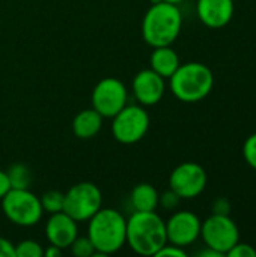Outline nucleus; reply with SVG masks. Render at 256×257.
I'll use <instances>...</instances> for the list:
<instances>
[{"mask_svg":"<svg viewBox=\"0 0 256 257\" xmlns=\"http://www.w3.org/2000/svg\"><path fill=\"white\" fill-rule=\"evenodd\" d=\"M69 250H71V254L75 257H92L95 256V247L94 244L91 242V239L86 236H77L72 244L69 245Z\"/></svg>","mask_w":256,"mask_h":257,"instance_id":"aec40b11","label":"nucleus"},{"mask_svg":"<svg viewBox=\"0 0 256 257\" xmlns=\"http://www.w3.org/2000/svg\"><path fill=\"white\" fill-rule=\"evenodd\" d=\"M213 214L217 215H229L231 214V202L226 197H219L213 203Z\"/></svg>","mask_w":256,"mask_h":257,"instance_id":"a878e982","label":"nucleus"},{"mask_svg":"<svg viewBox=\"0 0 256 257\" xmlns=\"http://www.w3.org/2000/svg\"><path fill=\"white\" fill-rule=\"evenodd\" d=\"M196 12L201 23L210 29H222L234 17V0H198Z\"/></svg>","mask_w":256,"mask_h":257,"instance_id":"4468645a","label":"nucleus"},{"mask_svg":"<svg viewBox=\"0 0 256 257\" xmlns=\"http://www.w3.org/2000/svg\"><path fill=\"white\" fill-rule=\"evenodd\" d=\"M166 223L167 242L178 247H189L201 236L202 221L190 211H177Z\"/></svg>","mask_w":256,"mask_h":257,"instance_id":"9b49d317","label":"nucleus"},{"mask_svg":"<svg viewBox=\"0 0 256 257\" xmlns=\"http://www.w3.org/2000/svg\"><path fill=\"white\" fill-rule=\"evenodd\" d=\"M8 179H9V184H11V188H29L30 184H32V173L29 170L27 166L21 164V163H17V164H12L8 172Z\"/></svg>","mask_w":256,"mask_h":257,"instance_id":"a211bd4d","label":"nucleus"},{"mask_svg":"<svg viewBox=\"0 0 256 257\" xmlns=\"http://www.w3.org/2000/svg\"><path fill=\"white\" fill-rule=\"evenodd\" d=\"M199 257H223V254H220L219 251H216V250H213V248H210V247H207L205 250H202V251H199Z\"/></svg>","mask_w":256,"mask_h":257,"instance_id":"c756f323","label":"nucleus"},{"mask_svg":"<svg viewBox=\"0 0 256 257\" xmlns=\"http://www.w3.org/2000/svg\"><path fill=\"white\" fill-rule=\"evenodd\" d=\"M228 257H256V250L250 244H244V242H237L228 253Z\"/></svg>","mask_w":256,"mask_h":257,"instance_id":"b1692460","label":"nucleus"},{"mask_svg":"<svg viewBox=\"0 0 256 257\" xmlns=\"http://www.w3.org/2000/svg\"><path fill=\"white\" fill-rule=\"evenodd\" d=\"M103 119L104 117L95 108L81 110L80 113H77V116L72 120V131L81 140L92 139L101 131Z\"/></svg>","mask_w":256,"mask_h":257,"instance_id":"dca6fc26","label":"nucleus"},{"mask_svg":"<svg viewBox=\"0 0 256 257\" xmlns=\"http://www.w3.org/2000/svg\"><path fill=\"white\" fill-rule=\"evenodd\" d=\"M63 197H65V194L60 193V191H57V190L45 191V193L39 197L44 212L56 214V212L63 211Z\"/></svg>","mask_w":256,"mask_h":257,"instance_id":"6ab92c4d","label":"nucleus"},{"mask_svg":"<svg viewBox=\"0 0 256 257\" xmlns=\"http://www.w3.org/2000/svg\"><path fill=\"white\" fill-rule=\"evenodd\" d=\"M158 191L154 185L142 182L136 185L130 194V203L134 208V211L149 212L155 211L158 208Z\"/></svg>","mask_w":256,"mask_h":257,"instance_id":"f3484780","label":"nucleus"},{"mask_svg":"<svg viewBox=\"0 0 256 257\" xmlns=\"http://www.w3.org/2000/svg\"><path fill=\"white\" fill-rule=\"evenodd\" d=\"M60 251H62V250H60L59 247H56V245H51V244H50V247L44 250V257H56L60 254Z\"/></svg>","mask_w":256,"mask_h":257,"instance_id":"c85d7f7f","label":"nucleus"},{"mask_svg":"<svg viewBox=\"0 0 256 257\" xmlns=\"http://www.w3.org/2000/svg\"><path fill=\"white\" fill-rule=\"evenodd\" d=\"M164 78L151 68L142 69L140 72L136 74L133 80V95L137 99V102L143 107L158 104L164 95Z\"/></svg>","mask_w":256,"mask_h":257,"instance_id":"f8f14e48","label":"nucleus"},{"mask_svg":"<svg viewBox=\"0 0 256 257\" xmlns=\"http://www.w3.org/2000/svg\"><path fill=\"white\" fill-rule=\"evenodd\" d=\"M149 63H151V69L155 71L163 78H170L172 74L181 65L177 51L170 45L155 47L154 51H152V54H151Z\"/></svg>","mask_w":256,"mask_h":257,"instance_id":"2eb2a0df","label":"nucleus"},{"mask_svg":"<svg viewBox=\"0 0 256 257\" xmlns=\"http://www.w3.org/2000/svg\"><path fill=\"white\" fill-rule=\"evenodd\" d=\"M127 87L115 77L103 78L92 90V108H95L103 117H113L127 105Z\"/></svg>","mask_w":256,"mask_h":257,"instance_id":"1a4fd4ad","label":"nucleus"},{"mask_svg":"<svg viewBox=\"0 0 256 257\" xmlns=\"http://www.w3.org/2000/svg\"><path fill=\"white\" fill-rule=\"evenodd\" d=\"M207 181L205 169L198 163L187 161L174 169L169 178V188L181 199H195L204 193Z\"/></svg>","mask_w":256,"mask_h":257,"instance_id":"9d476101","label":"nucleus"},{"mask_svg":"<svg viewBox=\"0 0 256 257\" xmlns=\"http://www.w3.org/2000/svg\"><path fill=\"white\" fill-rule=\"evenodd\" d=\"M172 93L183 102H199L207 98L214 86L213 71L201 62H189L178 66L169 78Z\"/></svg>","mask_w":256,"mask_h":257,"instance_id":"20e7f679","label":"nucleus"},{"mask_svg":"<svg viewBox=\"0 0 256 257\" xmlns=\"http://www.w3.org/2000/svg\"><path fill=\"white\" fill-rule=\"evenodd\" d=\"M243 157H244V161L253 170H256V133L246 139L243 145Z\"/></svg>","mask_w":256,"mask_h":257,"instance_id":"4be33fe9","label":"nucleus"},{"mask_svg":"<svg viewBox=\"0 0 256 257\" xmlns=\"http://www.w3.org/2000/svg\"><path fill=\"white\" fill-rule=\"evenodd\" d=\"M201 238L205 245L226 256V253L240 241V232L229 215L213 214L201 226Z\"/></svg>","mask_w":256,"mask_h":257,"instance_id":"6e6552de","label":"nucleus"},{"mask_svg":"<svg viewBox=\"0 0 256 257\" xmlns=\"http://www.w3.org/2000/svg\"><path fill=\"white\" fill-rule=\"evenodd\" d=\"M127 236V220L110 208H101L88 226V238L95 247V256L113 254L122 248Z\"/></svg>","mask_w":256,"mask_h":257,"instance_id":"7ed1b4c3","label":"nucleus"},{"mask_svg":"<svg viewBox=\"0 0 256 257\" xmlns=\"http://www.w3.org/2000/svg\"><path fill=\"white\" fill-rule=\"evenodd\" d=\"M11 190V184H9V179H8V175L6 172L0 170V200L3 199V196Z\"/></svg>","mask_w":256,"mask_h":257,"instance_id":"cd10ccee","label":"nucleus"},{"mask_svg":"<svg viewBox=\"0 0 256 257\" xmlns=\"http://www.w3.org/2000/svg\"><path fill=\"white\" fill-rule=\"evenodd\" d=\"M103 205V194L92 182L72 185L63 197V212L77 223L89 221Z\"/></svg>","mask_w":256,"mask_h":257,"instance_id":"423d86ee","label":"nucleus"},{"mask_svg":"<svg viewBox=\"0 0 256 257\" xmlns=\"http://www.w3.org/2000/svg\"><path fill=\"white\" fill-rule=\"evenodd\" d=\"M167 256H174V257H186L187 253L184 251L183 247H178V245H174L170 242H166L157 253H155V257H167Z\"/></svg>","mask_w":256,"mask_h":257,"instance_id":"393cba45","label":"nucleus"},{"mask_svg":"<svg viewBox=\"0 0 256 257\" xmlns=\"http://www.w3.org/2000/svg\"><path fill=\"white\" fill-rule=\"evenodd\" d=\"M183 29V14L178 5L158 2L151 3L142 21L143 41L155 47L172 45Z\"/></svg>","mask_w":256,"mask_h":257,"instance_id":"f257e3e1","label":"nucleus"},{"mask_svg":"<svg viewBox=\"0 0 256 257\" xmlns=\"http://www.w3.org/2000/svg\"><path fill=\"white\" fill-rule=\"evenodd\" d=\"M166 242V223L155 211H134L127 220L125 244H128L134 253L140 256H155Z\"/></svg>","mask_w":256,"mask_h":257,"instance_id":"f03ea898","label":"nucleus"},{"mask_svg":"<svg viewBox=\"0 0 256 257\" xmlns=\"http://www.w3.org/2000/svg\"><path fill=\"white\" fill-rule=\"evenodd\" d=\"M158 2H167V3H174V5H180L184 0H151V3H158Z\"/></svg>","mask_w":256,"mask_h":257,"instance_id":"7c9ffc66","label":"nucleus"},{"mask_svg":"<svg viewBox=\"0 0 256 257\" xmlns=\"http://www.w3.org/2000/svg\"><path fill=\"white\" fill-rule=\"evenodd\" d=\"M2 209L11 223L21 227L38 224L44 214L39 197L29 188H11L2 199Z\"/></svg>","mask_w":256,"mask_h":257,"instance_id":"39448f33","label":"nucleus"},{"mask_svg":"<svg viewBox=\"0 0 256 257\" xmlns=\"http://www.w3.org/2000/svg\"><path fill=\"white\" fill-rule=\"evenodd\" d=\"M15 257H44V248L39 242L26 239L15 245Z\"/></svg>","mask_w":256,"mask_h":257,"instance_id":"412c9836","label":"nucleus"},{"mask_svg":"<svg viewBox=\"0 0 256 257\" xmlns=\"http://www.w3.org/2000/svg\"><path fill=\"white\" fill-rule=\"evenodd\" d=\"M77 236L78 226L75 220H72L63 211L50 214V218L45 224V238L51 245H56L60 250L69 248V245Z\"/></svg>","mask_w":256,"mask_h":257,"instance_id":"ddd939ff","label":"nucleus"},{"mask_svg":"<svg viewBox=\"0 0 256 257\" xmlns=\"http://www.w3.org/2000/svg\"><path fill=\"white\" fill-rule=\"evenodd\" d=\"M112 119L113 137L122 145H134L140 142L149 130V114L143 105L127 104Z\"/></svg>","mask_w":256,"mask_h":257,"instance_id":"0eeeda50","label":"nucleus"},{"mask_svg":"<svg viewBox=\"0 0 256 257\" xmlns=\"http://www.w3.org/2000/svg\"><path fill=\"white\" fill-rule=\"evenodd\" d=\"M0 257H15V245L6 239L0 236Z\"/></svg>","mask_w":256,"mask_h":257,"instance_id":"bb28decb","label":"nucleus"},{"mask_svg":"<svg viewBox=\"0 0 256 257\" xmlns=\"http://www.w3.org/2000/svg\"><path fill=\"white\" fill-rule=\"evenodd\" d=\"M180 202H181V197L170 188L158 196V206H161L166 211H174L175 208H178Z\"/></svg>","mask_w":256,"mask_h":257,"instance_id":"5701e85b","label":"nucleus"}]
</instances>
